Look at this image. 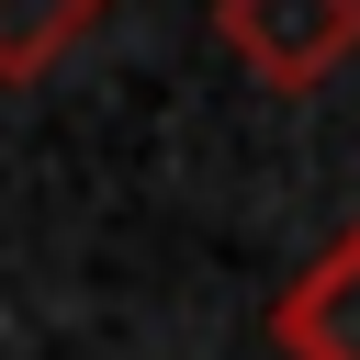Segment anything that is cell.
Returning a JSON list of instances; mask_svg holds the SVG:
<instances>
[{"label":"cell","mask_w":360,"mask_h":360,"mask_svg":"<svg viewBox=\"0 0 360 360\" xmlns=\"http://www.w3.org/2000/svg\"><path fill=\"white\" fill-rule=\"evenodd\" d=\"M214 22L236 45V68L270 90H315L360 56V0H214Z\"/></svg>","instance_id":"1"},{"label":"cell","mask_w":360,"mask_h":360,"mask_svg":"<svg viewBox=\"0 0 360 360\" xmlns=\"http://www.w3.org/2000/svg\"><path fill=\"white\" fill-rule=\"evenodd\" d=\"M270 338H281V360H360V225L270 304Z\"/></svg>","instance_id":"2"},{"label":"cell","mask_w":360,"mask_h":360,"mask_svg":"<svg viewBox=\"0 0 360 360\" xmlns=\"http://www.w3.org/2000/svg\"><path fill=\"white\" fill-rule=\"evenodd\" d=\"M112 0H0V79H45Z\"/></svg>","instance_id":"3"}]
</instances>
